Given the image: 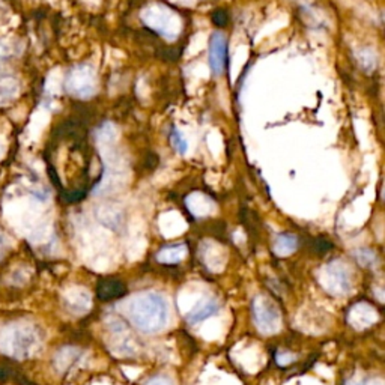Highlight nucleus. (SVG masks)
<instances>
[{
  "label": "nucleus",
  "instance_id": "f257e3e1",
  "mask_svg": "<svg viewBox=\"0 0 385 385\" xmlns=\"http://www.w3.org/2000/svg\"><path fill=\"white\" fill-rule=\"evenodd\" d=\"M127 313L139 331L154 334L166 326L169 319V304L158 292H144L130 301Z\"/></svg>",
  "mask_w": 385,
  "mask_h": 385
},
{
  "label": "nucleus",
  "instance_id": "f03ea898",
  "mask_svg": "<svg viewBox=\"0 0 385 385\" xmlns=\"http://www.w3.org/2000/svg\"><path fill=\"white\" fill-rule=\"evenodd\" d=\"M253 319L257 326V330L262 334H275L282 326V313L280 308L274 301L266 295L255 297L252 303Z\"/></svg>",
  "mask_w": 385,
  "mask_h": 385
},
{
  "label": "nucleus",
  "instance_id": "7ed1b4c3",
  "mask_svg": "<svg viewBox=\"0 0 385 385\" xmlns=\"http://www.w3.org/2000/svg\"><path fill=\"white\" fill-rule=\"evenodd\" d=\"M319 282L328 294L336 297L348 295L353 290V279H351L349 268L340 261H334L326 265L319 275Z\"/></svg>",
  "mask_w": 385,
  "mask_h": 385
},
{
  "label": "nucleus",
  "instance_id": "20e7f679",
  "mask_svg": "<svg viewBox=\"0 0 385 385\" xmlns=\"http://www.w3.org/2000/svg\"><path fill=\"white\" fill-rule=\"evenodd\" d=\"M38 345V334L30 326H14L5 337V351L14 357H28Z\"/></svg>",
  "mask_w": 385,
  "mask_h": 385
},
{
  "label": "nucleus",
  "instance_id": "39448f33",
  "mask_svg": "<svg viewBox=\"0 0 385 385\" xmlns=\"http://www.w3.org/2000/svg\"><path fill=\"white\" fill-rule=\"evenodd\" d=\"M66 89L79 98H89L95 94V74L88 66L74 68L66 79Z\"/></svg>",
  "mask_w": 385,
  "mask_h": 385
},
{
  "label": "nucleus",
  "instance_id": "423d86ee",
  "mask_svg": "<svg viewBox=\"0 0 385 385\" xmlns=\"http://www.w3.org/2000/svg\"><path fill=\"white\" fill-rule=\"evenodd\" d=\"M228 39L221 32H215L209 41V66L213 75L220 77L228 70Z\"/></svg>",
  "mask_w": 385,
  "mask_h": 385
},
{
  "label": "nucleus",
  "instance_id": "0eeeda50",
  "mask_svg": "<svg viewBox=\"0 0 385 385\" xmlns=\"http://www.w3.org/2000/svg\"><path fill=\"white\" fill-rule=\"evenodd\" d=\"M349 324L357 330L367 328V326L373 325L378 321V312L375 308L366 303H358L348 313Z\"/></svg>",
  "mask_w": 385,
  "mask_h": 385
},
{
  "label": "nucleus",
  "instance_id": "6e6552de",
  "mask_svg": "<svg viewBox=\"0 0 385 385\" xmlns=\"http://www.w3.org/2000/svg\"><path fill=\"white\" fill-rule=\"evenodd\" d=\"M219 308H220V304L215 298H204V299L197 301L195 307L191 308L190 313L187 315V321L190 324L202 322V321L208 319V317L217 315Z\"/></svg>",
  "mask_w": 385,
  "mask_h": 385
},
{
  "label": "nucleus",
  "instance_id": "1a4fd4ad",
  "mask_svg": "<svg viewBox=\"0 0 385 385\" xmlns=\"http://www.w3.org/2000/svg\"><path fill=\"white\" fill-rule=\"evenodd\" d=\"M188 250L186 244H178V246H170L166 247L157 253V261L161 264H178L184 261V257L187 256Z\"/></svg>",
  "mask_w": 385,
  "mask_h": 385
},
{
  "label": "nucleus",
  "instance_id": "9d476101",
  "mask_svg": "<svg viewBox=\"0 0 385 385\" xmlns=\"http://www.w3.org/2000/svg\"><path fill=\"white\" fill-rule=\"evenodd\" d=\"M125 294L124 283L119 280H104L98 286V297L101 299H115Z\"/></svg>",
  "mask_w": 385,
  "mask_h": 385
},
{
  "label": "nucleus",
  "instance_id": "9b49d317",
  "mask_svg": "<svg viewBox=\"0 0 385 385\" xmlns=\"http://www.w3.org/2000/svg\"><path fill=\"white\" fill-rule=\"evenodd\" d=\"M298 247V239L295 235L290 233H282L274 242V252L277 256H288L294 253Z\"/></svg>",
  "mask_w": 385,
  "mask_h": 385
},
{
  "label": "nucleus",
  "instance_id": "f8f14e48",
  "mask_svg": "<svg viewBox=\"0 0 385 385\" xmlns=\"http://www.w3.org/2000/svg\"><path fill=\"white\" fill-rule=\"evenodd\" d=\"M66 303L71 306L72 310L83 313L90 307V295L86 290H74L72 295L66 299Z\"/></svg>",
  "mask_w": 385,
  "mask_h": 385
},
{
  "label": "nucleus",
  "instance_id": "ddd939ff",
  "mask_svg": "<svg viewBox=\"0 0 385 385\" xmlns=\"http://www.w3.org/2000/svg\"><path fill=\"white\" fill-rule=\"evenodd\" d=\"M80 355V353L77 349L74 348H65L62 349L59 354H57L56 358V364H59V369H65V367H68L71 364V362H74L75 358Z\"/></svg>",
  "mask_w": 385,
  "mask_h": 385
},
{
  "label": "nucleus",
  "instance_id": "4468645a",
  "mask_svg": "<svg viewBox=\"0 0 385 385\" xmlns=\"http://www.w3.org/2000/svg\"><path fill=\"white\" fill-rule=\"evenodd\" d=\"M170 141H172L173 148L177 149V152H179V154H186V152H187V149H188L187 140L182 137V134L177 130V127H172V131H170Z\"/></svg>",
  "mask_w": 385,
  "mask_h": 385
},
{
  "label": "nucleus",
  "instance_id": "2eb2a0df",
  "mask_svg": "<svg viewBox=\"0 0 385 385\" xmlns=\"http://www.w3.org/2000/svg\"><path fill=\"white\" fill-rule=\"evenodd\" d=\"M355 259L359 265L372 266L376 262V255L369 248H363V250H358V252H355Z\"/></svg>",
  "mask_w": 385,
  "mask_h": 385
},
{
  "label": "nucleus",
  "instance_id": "dca6fc26",
  "mask_svg": "<svg viewBox=\"0 0 385 385\" xmlns=\"http://www.w3.org/2000/svg\"><path fill=\"white\" fill-rule=\"evenodd\" d=\"M228 19H229V17L224 11H217L213 15V21L220 28H223V26H226V24H228Z\"/></svg>",
  "mask_w": 385,
  "mask_h": 385
},
{
  "label": "nucleus",
  "instance_id": "f3484780",
  "mask_svg": "<svg viewBox=\"0 0 385 385\" xmlns=\"http://www.w3.org/2000/svg\"><path fill=\"white\" fill-rule=\"evenodd\" d=\"M146 385H173V382L167 378V376L158 375V376H154V378H150Z\"/></svg>",
  "mask_w": 385,
  "mask_h": 385
},
{
  "label": "nucleus",
  "instance_id": "a211bd4d",
  "mask_svg": "<svg viewBox=\"0 0 385 385\" xmlns=\"http://www.w3.org/2000/svg\"><path fill=\"white\" fill-rule=\"evenodd\" d=\"M295 355L294 354H289V353H286V354H279L277 355V363L280 364V366H288V364H290L292 362H295Z\"/></svg>",
  "mask_w": 385,
  "mask_h": 385
},
{
  "label": "nucleus",
  "instance_id": "6ab92c4d",
  "mask_svg": "<svg viewBox=\"0 0 385 385\" xmlns=\"http://www.w3.org/2000/svg\"><path fill=\"white\" fill-rule=\"evenodd\" d=\"M12 48L10 47V44H0V61H5L8 57L11 56Z\"/></svg>",
  "mask_w": 385,
  "mask_h": 385
},
{
  "label": "nucleus",
  "instance_id": "aec40b11",
  "mask_svg": "<svg viewBox=\"0 0 385 385\" xmlns=\"http://www.w3.org/2000/svg\"><path fill=\"white\" fill-rule=\"evenodd\" d=\"M364 385H385L382 379L379 378H375V379H371V381H367Z\"/></svg>",
  "mask_w": 385,
  "mask_h": 385
},
{
  "label": "nucleus",
  "instance_id": "412c9836",
  "mask_svg": "<svg viewBox=\"0 0 385 385\" xmlns=\"http://www.w3.org/2000/svg\"><path fill=\"white\" fill-rule=\"evenodd\" d=\"M346 385H364V382L359 381V379H351V381H348Z\"/></svg>",
  "mask_w": 385,
  "mask_h": 385
},
{
  "label": "nucleus",
  "instance_id": "4be33fe9",
  "mask_svg": "<svg viewBox=\"0 0 385 385\" xmlns=\"http://www.w3.org/2000/svg\"><path fill=\"white\" fill-rule=\"evenodd\" d=\"M2 252H3V238L0 235V256H2Z\"/></svg>",
  "mask_w": 385,
  "mask_h": 385
}]
</instances>
